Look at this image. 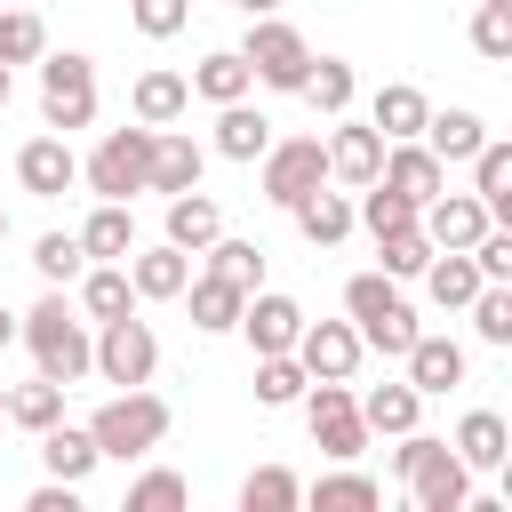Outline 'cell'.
Masks as SVG:
<instances>
[{
	"label": "cell",
	"instance_id": "obj_1",
	"mask_svg": "<svg viewBox=\"0 0 512 512\" xmlns=\"http://www.w3.org/2000/svg\"><path fill=\"white\" fill-rule=\"evenodd\" d=\"M392 472L408 480V496H416V512H464V496H472V464L448 448V440H432V432H400V448H392Z\"/></svg>",
	"mask_w": 512,
	"mask_h": 512
},
{
	"label": "cell",
	"instance_id": "obj_2",
	"mask_svg": "<svg viewBox=\"0 0 512 512\" xmlns=\"http://www.w3.org/2000/svg\"><path fill=\"white\" fill-rule=\"evenodd\" d=\"M16 336L32 344L40 376H48V384H64V392H72V384L96 368V336L72 320V304H64V296H40V304L24 312V328H16Z\"/></svg>",
	"mask_w": 512,
	"mask_h": 512
},
{
	"label": "cell",
	"instance_id": "obj_3",
	"mask_svg": "<svg viewBox=\"0 0 512 512\" xmlns=\"http://www.w3.org/2000/svg\"><path fill=\"white\" fill-rule=\"evenodd\" d=\"M344 312H352V328H360V352L400 360V352L416 344V312H408V296H400L384 272H352V280H344Z\"/></svg>",
	"mask_w": 512,
	"mask_h": 512
},
{
	"label": "cell",
	"instance_id": "obj_4",
	"mask_svg": "<svg viewBox=\"0 0 512 512\" xmlns=\"http://www.w3.org/2000/svg\"><path fill=\"white\" fill-rule=\"evenodd\" d=\"M88 440H96V456L136 464V456H152V448L168 440V400H160V392H144V384H128L120 400H104V408L88 416Z\"/></svg>",
	"mask_w": 512,
	"mask_h": 512
},
{
	"label": "cell",
	"instance_id": "obj_5",
	"mask_svg": "<svg viewBox=\"0 0 512 512\" xmlns=\"http://www.w3.org/2000/svg\"><path fill=\"white\" fill-rule=\"evenodd\" d=\"M80 176H88V192H96V200H136V192H144V176H152V128H144V120H136V128H112V136L88 152V168H80Z\"/></svg>",
	"mask_w": 512,
	"mask_h": 512
},
{
	"label": "cell",
	"instance_id": "obj_6",
	"mask_svg": "<svg viewBox=\"0 0 512 512\" xmlns=\"http://www.w3.org/2000/svg\"><path fill=\"white\" fill-rule=\"evenodd\" d=\"M304 424H312L320 456H336V464H352V456L368 448L360 400H352V384H336V376H312V384H304Z\"/></svg>",
	"mask_w": 512,
	"mask_h": 512
},
{
	"label": "cell",
	"instance_id": "obj_7",
	"mask_svg": "<svg viewBox=\"0 0 512 512\" xmlns=\"http://www.w3.org/2000/svg\"><path fill=\"white\" fill-rule=\"evenodd\" d=\"M248 72L264 80V88H280V96H296L304 88V72H312V48H304V32L296 24H280V16H248Z\"/></svg>",
	"mask_w": 512,
	"mask_h": 512
},
{
	"label": "cell",
	"instance_id": "obj_8",
	"mask_svg": "<svg viewBox=\"0 0 512 512\" xmlns=\"http://www.w3.org/2000/svg\"><path fill=\"white\" fill-rule=\"evenodd\" d=\"M152 368H160V344H152V328L136 320V312H120V320H96V376L104 384H152Z\"/></svg>",
	"mask_w": 512,
	"mask_h": 512
},
{
	"label": "cell",
	"instance_id": "obj_9",
	"mask_svg": "<svg viewBox=\"0 0 512 512\" xmlns=\"http://www.w3.org/2000/svg\"><path fill=\"white\" fill-rule=\"evenodd\" d=\"M40 112H48L56 136L64 128H88L96 120V64L88 56H48L40 64Z\"/></svg>",
	"mask_w": 512,
	"mask_h": 512
},
{
	"label": "cell",
	"instance_id": "obj_10",
	"mask_svg": "<svg viewBox=\"0 0 512 512\" xmlns=\"http://www.w3.org/2000/svg\"><path fill=\"white\" fill-rule=\"evenodd\" d=\"M312 184H328V144H320V136L264 144V200H272V208H296Z\"/></svg>",
	"mask_w": 512,
	"mask_h": 512
},
{
	"label": "cell",
	"instance_id": "obj_11",
	"mask_svg": "<svg viewBox=\"0 0 512 512\" xmlns=\"http://www.w3.org/2000/svg\"><path fill=\"white\" fill-rule=\"evenodd\" d=\"M296 368L352 384V368H360V328H352V320H304V328H296Z\"/></svg>",
	"mask_w": 512,
	"mask_h": 512
},
{
	"label": "cell",
	"instance_id": "obj_12",
	"mask_svg": "<svg viewBox=\"0 0 512 512\" xmlns=\"http://www.w3.org/2000/svg\"><path fill=\"white\" fill-rule=\"evenodd\" d=\"M488 224H496V216H488L472 192H432V200L416 208V232H424L432 248H472Z\"/></svg>",
	"mask_w": 512,
	"mask_h": 512
},
{
	"label": "cell",
	"instance_id": "obj_13",
	"mask_svg": "<svg viewBox=\"0 0 512 512\" xmlns=\"http://www.w3.org/2000/svg\"><path fill=\"white\" fill-rule=\"evenodd\" d=\"M296 328H304L296 296H280V288H248V304H240V336L256 344V360H264V352H296Z\"/></svg>",
	"mask_w": 512,
	"mask_h": 512
},
{
	"label": "cell",
	"instance_id": "obj_14",
	"mask_svg": "<svg viewBox=\"0 0 512 512\" xmlns=\"http://www.w3.org/2000/svg\"><path fill=\"white\" fill-rule=\"evenodd\" d=\"M16 184H24V192H40V200L72 192V184H80V160H72V144H64V136H32V144L16 152Z\"/></svg>",
	"mask_w": 512,
	"mask_h": 512
},
{
	"label": "cell",
	"instance_id": "obj_15",
	"mask_svg": "<svg viewBox=\"0 0 512 512\" xmlns=\"http://www.w3.org/2000/svg\"><path fill=\"white\" fill-rule=\"evenodd\" d=\"M200 144L192 136H176V128H152V176H144V192H200Z\"/></svg>",
	"mask_w": 512,
	"mask_h": 512
},
{
	"label": "cell",
	"instance_id": "obj_16",
	"mask_svg": "<svg viewBox=\"0 0 512 512\" xmlns=\"http://www.w3.org/2000/svg\"><path fill=\"white\" fill-rule=\"evenodd\" d=\"M376 184H392V192H408V200L424 208V200L448 184V168H440V160H432V152L408 136V144H384V168H376Z\"/></svg>",
	"mask_w": 512,
	"mask_h": 512
},
{
	"label": "cell",
	"instance_id": "obj_17",
	"mask_svg": "<svg viewBox=\"0 0 512 512\" xmlns=\"http://www.w3.org/2000/svg\"><path fill=\"white\" fill-rule=\"evenodd\" d=\"M400 360H408V384H416V392H456V384H464V344H456V336H424V328H416V344H408Z\"/></svg>",
	"mask_w": 512,
	"mask_h": 512
},
{
	"label": "cell",
	"instance_id": "obj_18",
	"mask_svg": "<svg viewBox=\"0 0 512 512\" xmlns=\"http://www.w3.org/2000/svg\"><path fill=\"white\" fill-rule=\"evenodd\" d=\"M80 248H88L96 264H128V256H136V216H128V200H96V216L80 224Z\"/></svg>",
	"mask_w": 512,
	"mask_h": 512
},
{
	"label": "cell",
	"instance_id": "obj_19",
	"mask_svg": "<svg viewBox=\"0 0 512 512\" xmlns=\"http://www.w3.org/2000/svg\"><path fill=\"white\" fill-rule=\"evenodd\" d=\"M456 456H464L472 472H504V464H512V432H504V416H496V408H472V416L456 424Z\"/></svg>",
	"mask_w": 512,
	"mask_h": 512
},
{
	"label": "cell",
	"instance_id": "obj_20",
	"mask_svg": "<svg viewBox=\"0 0 512 512\" xmlns=\"http://www.w3.org/2000/svg\"><path fill=\"white\" fill-rule=\"evenodd\" d=\"M424 88H408V80H392V88H376V112H368V128L384 136V144H408V136H424Z\"/></svg>",
	"mask_w": 512,
	"mask_h": 512
},
{
	"label": "cell",
	"instance_id": "obj_21",
	"mask_svg": "<svg viewBox=\"0 0 512 512\" xmlns=\"http://www.w3.org/2000/svg\"><path fill=\"white\" fill-rule=\"evenodd\" d=\"M264 144H272V120L240 96V104H216V152L224 160H264Z\"/></svg>",
	"mask_w": 512,
	"mask_h": 512
},
{
	"label": "cell",
	"instance_id": "obj_22",
	"mask_svg": "<svg viewBox=\"0 0 512 512\" xmlns=\"http://www.w3.org/2000/svg\"><path fill=\"white\" fill-rule=\"evenodd\" d=\"M488 144V120L480 112H424V152L448 168V160H472Z\"/></svg>",
	"mask_w": 512,
	"mask_h": 512
},
{
	"label": "cell",
	"instance_id": "obj_23",
	"mask_svg": "<svg viewBox=\"0 0 512 512\" xmlns=\"http://www.w3.org/2000/svg\"><path fill=\"white\" fill-rule=\"evenodd\" d=\"M424 288H432V304H440V312H464V304H472V288H480V264H472V248H432V264H424Z\"/></svg>",
	"mask_w": 512,
	"mask_h": 512
},
{
	"label": "cell",
	"instance_id": "obj_24",
	"mask_svg": "<svg viewBox=\"0 0 512 512\" xmlns=\"http://www.w3.org/2000/svg\"><path fill=\"white\" fill-rule=\"evenodd\" d=\"M248 80H256V72H248V56H240V48H216V56H200V64H192V80H184V88H192V96H208V104H240V96H248Z\"/></svg>",
	"mask_w": 512,
	"mask_h": 512
},
{
	"label": "cell",
	"instance_id": "obj_25",
	"mask_svg": "<svg viewBox=\"0 0 512 512\" xmlns=\"http://www.w3.org/2000/svg\"><path fill=\"white\" fill-rule=\"evenodd\" d=\"M472 200H480L496 224L512 216V144H496V136H488V144L472 152Z\"/></svg>",
	"mask_w": 512,
	"mask_h": 512
},
{
	"label": "cell",
	"instance_id": "obj_26",
	"mask_svg": "<svg viewBox=\"0 0 512 512\" xmlns=\"http://www.w3.org/2000/svg\"><path fill=\"white\" fill-rule=\"evenodd\" d=\"M288 216H296V232H304L312 248H336V240L352 232V200H344V192H320V184H312Z\"/></svg>",
	"mask_w": 512,
	"mask_h": 512
},
{
	"label": "cell",
	"instance_id": "obj_27",
	"mask_svg": "<svg viewBox=\"0 0 512 512\" xmlns=\"http://www.w3.org/2000/svg\"><path fill=\"white\" fill-rule=\"evenodd\" d=\"M184 280H192V256H184L176 240H168V248H144V256L128 264V288L152 296V304H160V296H184Z\"/></svg>",
	"mask_w": 512,
	"mask_h": 512
},
{
	"label": "cell",
	"instance_id": "obj_28",
	"mask_svg": "<svg viewBox=\"0 0 512 512\" xmlns=\"http://www.w3.org/2000/svg\"><path fill=\"white\" fill-rule=\"evenodd\" d=\"M184 296H192V328L200 336H224V328H240V288L232 280H216V272H200V280H184Z\"/></svg>",
	"mask_w": 512,
	"mask_h": 512
},
{
	"label": "cell",
	"instance_id": "obj_29",
	"mask_svg": "<svg viewBox=\"0 0 512 512\" xmlns=\"http://www.w3.org/2000/svg\"><path fill=\"white\" fill-rule=\"evenodd\" d=\"M40 464H48V480H88L104 456H96V440H88V432H72V424L56 416V424L40 432Z\"/></svg>",
	"mask_w": 512,
	"mask_h": 512
},
{
	"label": "cell",
	"instance_id": "obj_30",
	"mask_svg": "<svg viewBox=\"0 0 512 512\" xmlns=\"http://www.w3.org/2000/svg\"><path fill=\"white\" fill-rule=\"evenodd\" d=\"M376 168H384V136H376V128H336V136H328V176L368 184Z\"/></svg>",
	"mask_w": 512,
	"mask_h": 512
},
{
	"label": "cell",
	"instance_id": "obj_31",
	"mask_svg": "<svg viewBox=\"0 0 512 512\" xmlns=\"http://www.w3.org/2000/svg\"><path fill=\"white\" fill-rule=\"evenodd\" d=\"M216 232H224L216 200H200V192H168V240H176L184 256H200V248H208Z\"/></svg>",
	"mask_w": 512,
	"mask_h": 512
},
{
	"label": "cell",
	"instance_id": "obj_32",
	"mask_svg": "<svg viewBox=\"0 0 512 512\" xmlns=\"http://www.w3.org/2000/svg\"><path fill=\"white\" fill-rule=\"evenodd\" d=\"M416 408H424L416 384H376V392H360V424H368V432H392V440L416 424Z\"/></svg>",
	"mask_w": 512,
	"mask_h": 512
},
{
	"label": "cell",
	"instance_id": "obj_33",
	"mask_svg": "<svg viewBox=\"0 0 512 512\" xmlns=\"http://www.w3.org/2000/svg\"><path fill=\"white\" fill-rule=\"evenodd\" d=\"M296 504H304V480L288 464H256L240 480V512H296Z\"/></svg>",
	"mask_w": 512,
	"mask_h": 512
},
{
	"label": "cell",
	"instance_id": "obj_34",
	"mask_svg": "<svg viewBox=\"0 0 512 512\" xmlns=\"http://www.w3.org/2000/svg\"><path fill=\"white\" fill-rule=\"evenodd\" d=\"M200 256H208V272H216V280H232L240 296H248V288H264V248H256V240H224V232H216Z\"/></svg>",
	"mask_w": 512,
	"mask_h": 512
},
{
	"label": "cell",
	"instance_id": "obj_35",
	"mask_svg": "<svg viewBox=\"0 0 512 512\" xmlns=\"http://www.w3.org/2000/svg\"><path fill=\"white\" fill-rule=\"evenodd\" d=\"M80 312H88V320H120V312H136V288H128V272H120V264H96V272H80Z\"/></svg>",
	"mask_w": 512,
	"mask_h": 512
},
{
	"label": "cell",
	"instance_id": "obj_36",
	"mask_svg": "<svg viewBox=\"0 0 512 512\" xmlns=\"http://www.w3.org/2000/svg\"><path fill=\"white\" fill-rule=\"evenodd\" d=\"M184 104H192V88H184L176 72H144V80H136V120H144V128L184 120Z\"/></svg>",
	"mask_w": 512,
	"mask_h": 512
},
{
	"label": "cell",
	"instance_id": "obj_37",
	"mask_svg": "<svg viewBox=\"0 0 512 512\" xmlns=\"http://www.w3.org/2000/svg\"><path fill=\"white\" fill-rule=\"evenodd\" d=\"M352 216H360V224H368V232L384 240V232H408V224H416V200L368 176V184H360V208H352Z\"/></svg>",
	"mask_w": 512,
	"mask_h": 512
},
{
	"label": "cell",
	"instance_id": "obj_38",
	"mask_svg": "<svg viewBox=\"0 0 512 512\" xmlns=\"http://www.w3.org/2000/svg\"><path fill=\"white\" fill-rule=\"evenodd\" d=\"M304 496H312L320 512H376V504H384V488H376L368 472H328V480H312Z\"/></svg>",
	"mask_w": 512,
	"mask_h": 512
},
{
	"label": "cell",
	"instance_id": "obj_39",
	"mask_svg": "<svg viewBox=\"0 0 512 512\" xmlns=\"http://www.w3.org/2000/svg\"><path fill=\"white\" fill-rule=\"evenodd\" d=\"M32 264H40L48 288H64V280L88 272V248H80V232H40V240H32Z\"/></svg>",
	"mask_w": 512,
	"mask_h": 512
},
{
	"label": "cell",
	"instance_id": "obj_40",
	"mask_svg": "<svg viewBox=\"0 0 512 512\" xmlns=\"http://www.w3.org/2000/svg\"><path fill=\"white\" fill-rule=\"evenodd\" d=\"M464 312H472V328H480V344H496V352L512 344V288H504V280H480Z\"/></svg>",
	"mask_w": 512,
	"mask_h": 512
},
{
	"label": "cell",
	"instance_id": "obj_41",
	"mask_svg": "<svg viewBox=\"0 0 512 512\" xmlns=\"http://www.w3.org/2000/svg\"><path fill=\"white\" fill-rule=\"evenodd\" d=\"M296 96H304L312 112H328V120H336V112L352 104V64H336V56H320V64L304 72V88H296Z\"/></svg>",
	"mask_w": 512,
	"mask_h": 512
},
{
	"label": "cell",
	"instance_id": "obj_42",
	"mask_svg": "<svg viewBox=\"0 0 512 512\" xmlns=\"http://www.w3.org/2000/svg\"><path fill=\"white\" fill-rule=\"evenodd\" d=\"M304 384H312V376L296 368V352H264V360H256V400H264V408L304 400Z\"/></svg>",
	"mask_w": 512,
	"mask_h": 512
},
{
	"label": "cell",
	"instance_id": "obj_43",
	"mask_svg": "<svg viewBox=\"0 0 512 512\" xmlns=\"http://www.w3.org/2000/svg\"><path fill=\"white\" fill-rule=\"evenodd\" d=\"M56 416H64V384H48V376H40V384H16V392H8V424L48 432Z\"/></svg>",
	"mask_w": 512,
	"mask_h": 512
},
{
	"label": "cell",
	"instance_id": "obj_44",
	"mask_svg": "<svg viewBox=\"0 0 512 512\" xmlns=\"http://www.w3.org/2000/svg\"><path fill=\"white\" fill-rule=\"evenodd\" d=\"M376 256H384V264H376L384 280H416V272L432 264V240L408 224V232H384V240H376Z\"/></svg>",
	"mask_w": 512,
	"mask_h": 512
},
{
	"label": "cell",
	"instance_id": "obj_45",
	"mask_svg": "<svg viewBox=\"0 0 512 512\" xmlns=\"http://www.w3.org/2000/svg\"><path fill=\"white\" fill-rule=\"evenodd\" d=\"M40 48H48L40 16H32V8H0V64H32Z\"/></svg>",
	"mask_w": 512,
	"mask_h": 512
},
{
	"label": "cell",
	"instance_id": "obj_46",
	"mask_svg": "<svg viewBox=\"0 0 512 512\" xmlns=\"http://www.w3.org/2000/svg\"><path fill=\"white\" fill-rule=\"evenodd\" d=\"M472 48H480L488 64L512 56V0H480V16H472Z\"/></svg>",
	"mask_w": 512,
	"mask_h": 512
},
{
	"label": "cell",
	"instance_id": "obj_47",
	"mask_svg": "<svg viewBox=\"0 0 512 512\" xmlns=\"http://www.w3.org/2000/svg\"><path fill=\"white\" fill-rule=\"evenodd\" d=\"M192 488H184V472H144L136 488H128V512H176Z\"/></svg>",
	"mask_w": 512,
	"mask_h": 512
},
{
	"label": "cell",
	"instance_id": "obj_48",
	"mask_svg": "<svg viewBox=\"0 0 512 512\" xmlns=\"http://www.w3.org/2000/svg\"><path fill=\"white\" fill-rule=\"evenodd\" d=\"M128 16H136V32H152V40H176L184 32V0H128Z\"/></svg>",
	"mask_w": 512,
	"mask_h": 512
},
{
	"label": "cell",
	"instance_id": "obj_49",
	"mask_svg": "<svg viewBox=\"0 0 512 512\" xmlns=\"http://www.w3.org/2000/svg\"><path fill=\"white\" fill-rule=\"evenodd\" d=\"M472 264H480V280H512V232L488 224V232L472 240Z\"/></svg>",
	"mask_w": 512,
	"mask_h": 512
},
{
	"label": "cell",
	"instance_id": "obj_50",
	"mask_svg": "<svg viewBox=\"0 0 512 512\" xmlns=\"http://www.w3.org/2000/svg\"><path fill=\"white\" fill-rule=\"evenodd\" d=\"M72 504H80V480H48L24 496V512H72Z\"/></svg>",
	"mask_w": 512,
	"mask_h": 512
},
{
	"label": "cell",
	"instance_id": "obj_51",
	"mask_svg": "<svg viewBox=\"0 0 512 512\" xmlns=\"http://www.w3.org/2000/svg\"><path fill=\"white\" fill-rule=\"evenodd\" d=\"M232 8H240V16H272L280 0H232Z\"/></svg>",
	"mask_w": 512,
	"mask_h": 512
},
{
	"label": "cell",
	"instance_id": "obj_52",
	"mask_svg": "<svg viewBox=\"0 0 512 512\" xmlns=\"http://www.w3.org/2000/svg\"><path fill=\"white\" fill-rule=\"evenodd\" d=\"M8 344H16V312H0V352H8Z\"/></svg>",
	"mask_w": 512,
	"mask_h": 512
},
{
	"label": "cell",
	"instance_id": "obj_53",
	"mask_svg": "<svg viewBox=\"0 0 512 512\" xmlns=\"http://www.w3.org/2000/svg\"><path fill=\"white\" fill-rule=\"evenodd\" d=\"M8 88H16V80H8V64H0V104H8Z\"/></svg>",
	"mask_w": 512,
	"mask_h": 512
},
{
	"label": "cell",
	"instance_id": "obj_54",
	"mask_svg": "<svg viewBox=\"0 0 512 512\" xmlns=\"http://www.w3.org/2000/svg\"><path fill=\"white\" fill-rule=\"evenodd\" d=\"M0 240H8V216H0Z\"/></svg>",
	"mask_w": 512,
	"mask_h": 512
},
{
	"label": "cell",
	"instance_id": "obj_55",
	"mask_svg": "<svg viewBox=\"0 0 512 512\" xmlns=\"http://www.w3.org/2000/svg\"><path fill=\"white\" fill-rule=\"evenodd\" d=\"M0 416H8V392H0Z\"/></svg>",
	"mask_w": 512,
	"mask_h": 512
}]
</instances>
